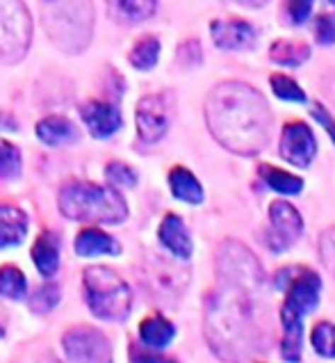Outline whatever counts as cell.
Segmentation results:
<instances>
[{
  "label": "cell",
  "mask_w": 335,
  "mask_h": 363,
  "mask_svg": "<svg viewBox=\"0 0 335 363\" xmlns=\"http://www.w3.org/2000/svg\"><path fill=\"white\" fill-rule=\"evenodd\" d=\"M217 269L219 288L208 299L205 336L219 359L239 363L258 350L254 304L263 284V272L254 254L237 242L222 245Z\"/></svg>",
  "instance_id": "cell-1"
},
{
  "label": "cell",
  "mask_w": 335,
  "mask_h": 363,
  "mask_svg": "<svg viewBox=\"0 0 335 363\" xmlns=\"http://www.w3.org/2000/svg\"><path fill=\"white\" fill-rule=\"evenodd\" d=\"M210 133L219 144L239 155L258 153L269 142V110L265 99L242 82H224L205 103Z\"/></svg>",
  "instance_id": "cell-2"
},
{
  "label": "cell",
  "mask_w": 335,
  "mask_h": 363,
  "mask_svg": "<svg viewBox=\"0 0 335 363\" xmlns=\"http://www.w3.org/2000/svg\"><path fill=\"white\" fill-rule=\"evenodd\" d=\"M59 211L69 220L101 224H119L128 217V206L117 190L82 181L69 183L62 188Z\"/></svg>",
  "instance_id": "cell-3"
},
{
  "label": "cell",
  "mask_w": 335,
  "mask_h": 363,
  "mask_svg": "<svg viewBox=\"0 0 335 363\" xmlns=\"http://www.w3.org/2000/svg\"><path fill=\"white\" fill-rule=\"evenodd\" d=\"M41 21L62 50L80 53L91 39L93 7L89 0H41Z\"/></svg>",
  "instance_id": "cell-4"
},
{
  "label": "cell",
  "mask_w": 335,
  "mask_h": 363,
  "mask_svg": "<svg viewBox=\"0 0 335 363\" xmlns=\"http://www.w3.org/2000/svg\"><path fill=\"white\" fill-rule=\"evenodd\" d=\"M85 297L91 313L101 320H123L132 306V293L123 279L110 267H87L85 269Z\"/></svg>",
  "instance_id": "cell-5"
},
{
  "label": "cell",
  "mask_w": 335,
  "mask_h": 363,
  "mask_svg": "<svg viewBox=\"0 0 335 363\" xmlns=\"http://www.w3.org/2000/svg\"><path fill=\"white\" fill-rule=\"evenodd\" d=\"M33 18L23 0H0V62L14 65L28 53Z\"/></svg>",
  "instance_id": "cell-6"
},
{
  "label": "cell",
  "mask_w": 335,
  "mask_h": 363,
  "mask_svg": "<svg viewBox=\"0 0 335 363\" xmlns=\"http://www.w3.org/2000/svg\"><path fill=\"white\" fill-rule=\"evenodd\" d=\"M278 288L288 290L285 304L280 308L285 313L303 318L319 304L322 279L312 269H299L297 274H292V269H288V272L283 269V272H278Z\"/></svg>",
  "instance_id": "cell-7"
},
{
  "label": "cell",
  "mask_w": 335,
  "mask_h": 363,
  "mask_svg": "<svg viewBox=\"0 0 335 363\" xmlns=\"http://www.w3.org/2000/svg\"><path fill=\"white\" fill-rule=\"evenodd\" d=\"M64 352L69 363H112L110 340L98 329L78 327L67 331Z\"/></svg>",
  "instance_id": "cell-8"
},
{
  "label": "cell",
  "mask_w": 335,
  "mask_h": 363,
  "mask_svg": "<svg viewBox=\"0 0 335 363\" xmlns=\"http://www.w3.org/2000/svg\"><path fill=\"white\" fill-rule=\"evenodd\" d=\"M269 220L271 231L267 235V242L274 252H285L295 245L303 233V220L297 213L295 206L288 201H274L269 206Z\"/></svg>",
  "instance_id": "cell-9"
},
{
  "label": "cell",
  "mask_w": 335,
  "mask_h": 363,
  "mask_svg": "<svg viewBox=\"0 0 335 363\" xmlns=\"http://www.w3.org/2000/svg\"><path fill=\"white\" fill-rule=\"evenodd\" d=\"M169 128V103L164 94L144 96L137 106V133L144 142H158Z\"/></svg>",
  "instance_id": "cell-10"
},
{
  "label": "cell",
  "mask_w": 335,
  "mask_h": 363,
  "mask_svg": "<svg viewBox=\"0 0 335 363\" xmlns=\"http://www.w3.org/2000/svg\"><path fill=\"white\" fill-rule=\"evenodd\" d=\"M280 153L288 162L295 167H308L317 153V142L312 130L306 123H288L283 128V140H280Z\"/></svg>",
  "instance_id": "cell-11"
},
{
  "label": "cell",
  "mask_w": 335,
  "mask_h": 363,
  "mask_svg": "<svg viewBox=\"0 0 335 363\" xmlns=\"http://www.w3.org/2000/svg\"><path fill=\"white\" fill-rule=\"evenodd\" d=\"M212 39L224 50H239L256 44V30L242 18H219L212 23Z\"/></svg>",
  "instance_id": "cell-12"
},
{
  "label": "cell",
  "mask_w": 335,
  "mask_h": 363,
  "mask_svg": "<svg viewBox=\"0 0 335 363\" xmlns=\"http://www.w3.org/2000/svg\"><path fill=\"white\" fill-rule=\"evenodd\" d=\"M80 115H82V121L87 123L89 133L98 140H106L121 128V115L112 103H101V101L85 103Z\"/></svg>",
  "instance_id": "cell-13"
},
{
  "label": "cell",
  "mask_w": 335,
  "mask_h": 363,
  "mask_svg": "<svg viewBox=\"0 0 335 363\" xmlns=\"http://www.w3.org/2000/svg\"><path fill=\"white\" fill-rule=\"evenodd\" d=\"M160 242L178 258L192 256V238L178 215H166L160 224Z\"/></svg>",
  "instance_id": "cell-14"
},
{
  "label": "cell",
  "mask_w": 335,
  "mask_h": 363,
  "mask_svg": "<svg viewBox=\"0 0 335 363\" xmlns=\"http://www.w3.org/2000/svg\"><path fill=\"white\" fill-rule=\"evenodd\" d=\"M28 233V217L14 206H0V249L23 242Z\"/></svg>",
  "instance_id": "cell-15"
},
{
  "label": "cell",
  "mask_w": 335,
  "mask_h": 363,
  "mask_svg": "<svg viewBox=\"0 0 335 363\" xmlns=\"http://www.w3.org/2000/svg\"><path fill=\"white\" fill-rule=\"evenodd\" d=\"M119 252H121L119 242L114 240L112 235L103 233L98 229H85L76 238V254L82 258H91V256H101V254L117 256Z\"/></svg>",
  "instance_id": "cell-16"
},
{
  "label": "cell",
  "mask_w": 335,
  "mask_h": 363,
  "mask_svg": "<svg viewBox=\"0 0 335 363\" xmlns=\"http://www.w3.org/2000/svg\"><path fill=\"white\" fill-rule=\"evenodd\" d=\"M37 138L48 144V147H62V144H71L80 138L78 128L64 117H48L37 123Z\"/></svg>",
  "instance_id": "cell-17"
},
{
  "label": "cell",
  "mask_w": 335,
  "mask_h": 363,
  "mask_svg": "<svg viewBox=\"0 0 335 363\" xmlns=\"http://www.w3.org/2000/svg\"><path fill=\"white\" fill-rule=\"evenodd\" d=\"M33 261L44 277H53L57 272V267H59V240L50 231H44L37 238V242L33 247Z\"/></svg>",
  "instance_id": "cell-18"
},
{
  "label": "cell",
  "mask_w": 335,
  "mask_h": 363,
  "mask_svg": "<svg viewBox=\"0 0 335 363\" xmlns=\"http://www.w3.org/2000/svg\"><path fill=\"white\" fill-rule=\"evenodd\" d=\"M174 336H176L174 325L162 315H151L140 325V338H142V343L146 347L162 350V347H166L171 343Z\"/></svg>",
  "instance_id": "cell-19"
},
{
  "label": "cell",
  "mask_w": 335,
  "mask_h": 363,
  "mask_svg": "<svg viewBox=\"0 0 335 363\" xmlns=\"http://www.w3.org/2000/svg\"><path fill=\"white\" fill-rule=\"evenodd\" d=\"M283 323V359L297 363L301 359V343H303V325L299 315H292L280 311Z\"/></svg>",
  "instance_id": "cell-20"
},
{
  "label": "cell",
  "mask_w": 335,
  "mask_h": 363,
  "mask_svg": "<svg viewBox=\"0 0 335 363\" xmlns=\"http://www.w3.org/2000/svg\"><path fill=\"white\" fill-rule=\"evenodd\" d=\"M169 185L176 199L187 201V203H201L203 201V188L201 183L194 179L192 172H187L185 167H176L169 174Z\"/></svg>",
  "instance_id": "cell-21"
},
{
  "label": "cell",
  "mask_w": 335,
  "mask_h": 363,
  "mask_svg": "<svg viewBox=\"0 0 335 363\" xmlns=\"http://www.w3.org/2000/svg\"><path fill=\"white\" fill-rule=\"evenodd\" d=\"M269 55L274 62L278 65H285V67H299L303 65V60H308L310 50L306 44H299V41H276L274 46H271Z\"/></svg>",
  "instance_id": "cell-22"
},
{
  "label": "cell",
  "mask_w": 335,
  "mask_h": 363,
  "mask_svg": "<svg viewBox=\"0 0 335 363\" xmlns=\"http://www.w3.org/2000/svg\"><path fill=\"white\" fill-rule=\"evenodd\" d=\"M260 174H263V179L267 181V185L271 190H276L280 194H299L303 190V181L297 179V176H292L288 172H280L276 167H260Z\"/></svg>",
  "instance_id": "cell-23"
},
{
  "label": "cell",
  "mask_w": 335,
  "mask_h": 363,
  "mask_svg": "<svg viewBox=\"0 0 335 363\" xmlns=\"http://www.w3.org/2000/svg\"><path fill=\"white\" fill-rule=\"evenodd\" d=\"M160 57V41L155 37H142L137 44H135L132 53H130V62L135 69L140 71H149L155 67V62Z\"/></svg>",
  "instance_id": "cell-24"
},
{
  "label": "cell",
  "mask_w": 335,
  "mask_h": 363,
  "mask_svg": "<svg viewBox=\"0 0 335 363\" xmlns=\"http://www.w3.org/2000/svg\"><path fill=\"white\" fill-rule=\"evenodd\" d=\"M25 288H28V281L18 267L14 265L0 267V295L9 299H21V297H25Z\"/></svg>",
  "instance_id": "cell-25"
},
{
  "label": "cell",
  "mask_w": 335,
  "mask_h": 363,
  "mask_svg": "<svg viewBox=\"0 0 335 363\" xmlns=\"http://www.w3.org/2000/svg\"><path fill=\"white\" fill-rule=\"evenodd\" d=\"M312 347L324 359H335V325L319 323L310 334Z\"/></svg>",
  "instance_id": "cell-26"
},
{
  "label": "cell",
  "mask_w": 335,
  "mask_h": 363,
  "mask_svg": "<svg viewBox=\"0 0 335 363\" xmlns=\"http://www.w3.org/2000/svg\"><path fill=\"white\" fill-rule=\"evenodd\" d=\"M271 89L274 94L283 101H295V103H306V91H303L295 80L285 76H271Z\"/></svg>",
  "instance_id": "cell-27"
},
{
  "label": "cell",
  "mask_w": 335,
  "mask_h": 363,
  "mask_svg": "<svg viewBox=\"0 0 335 363\" xmlns=\"http://www.w3.org/2000/svg\"><path fill=\"white\" fill-rule=\"evenodd\" d=\"M21 172V151L12 142L0 140V174L7 179H14Z\"/></svg>",
  "instance_id": "cell-28"
},
{
  "label": "cell",
  "mask_w": 335,
  "mask_h": 363,
  "mask_svg": "<svg viewBox=\"0 0 335 363\" xmlns=\"http://www.w3.org/2000/svg\"><path fill=\"white\" fill-rule=\"evenodd\" d=\"M117 5L128 21H144L155 12L158 0H117Z\"/></svg>",
  "instance_id": "cell-29"
},
{
  "label": "cell",
  "mask_w": 335,
  "mask_h": 363,
  "mask_svg": "<svg viewBox=\"0 0 335 363\" xmlns=\"http://www.w3.org/2000/svg\"><path fill=\"white\" fill-rule=\"evenodd\" d=\"M106 174L114 185H123V188H132V185L137 183V174L125 162H110Z\"/></svg>",
  "instance_id": "cell-30"
},
{
  "label": "cell",
  "mask_w": 335,
  "mask_h": 363,
  "mask_svg": "<svg viewBox=\"0 0 335 363\" xmlns=\"http://www.w3.org/2000/svg\"><path fill=\"white\" fill-rule=\"evenodd\" d=\"M319 252H322V261L327 263L331 269V274L335 277V229L327 231L319 240Z\"/></svg>",
  "instance_id": "cell-31"
},
{
  "label": "cell",
  "mask_w": 335,
  "mask_h": 363,
  "mask_svg": "<svg viewBox=\"0 0 335 363\" xmlns=\"http://www.w3.org/2000/svg\"><path fill=\"white\" fill-rule=\"evenodd\" d=\"M57 302H59V290L55 286H44L33 299V306L39 311H50Z\"/></svg>",
  "instance_id": "cell-32"
},
{
  "label": "cell",
  "mask_w": 335,
  "mask_h": 363,
  "mask_svg": "<svg viewBox=\"0 0 335 363\" xmlns=\"http://www.w3.org/2000/svg\"><path fill=\"white\" fill-rule=\"evenodd\" d=\"M285 7H288V14L292 18V23H303V21L310 16L312 0H288Z\"/></svg>",
  "instance_id": "cell-33"
},
{
  "label": "cell",
  "mask_w": 335,
  "mask_h": 363,
  "mask_svg": "<svg viewBox=\"0 0 335 363\" xmlns=\"http://www.w3.org/2000/svg\"><path fill=\"white\" fill-rule=\"evenodd\" d=\"M317 41L324 46L335 44V21L331 16H322L317 21Z\"/></svg>",
  "instance_id": "cell-34"
},
{
  "label": "cell",
  "mask_w": 335,
  "mask_h": 363,
  "mask_svg": "<svg viewBox=\"0 0 335 363\" xmlns=\"http://www.w3.org/2000/svg\"><path fill=\"white\" fill-rule=\"evenodd\" d=\"M132 363H176L171 359H166L162 354H155V352H146V350H132Z\"/></svg>",
  "instance_id": "cell-35"
},
{
  "label": "cell",
  "mask_w": 335,
  "mask_h": 363,
  "mask_svg": "<svg viewBox=\"0 0 335 363\" xmlns=\"http://www.w3.org/2000/svg\"><path fill=\"white\" fill-rule=\"evenodd\" d=\"M312 115H315V119L322 123V126H327L329 128V133H331V138H333V142H335V121L329 117V112L324 110V108H312Z\"/></svg>",
  "instance_id": "cell-36"
},
{
  "label": "cell",
  "mask_w": 335,
  "mask_h": 363,
  "mask_svg": "<svg viewBox=\"0 0 335 363\" xmlns=\"http://www.w3.org/2000/svg\"><path fill=\"white\" fill-rule=\"evenodd\" d=\"M16 128V123L9 119L7 115H3V112H0V130H14Z\"/></svg>",
  "instance_id": "cell-37"
},
{
  "label": "cell",
  "mask_w": 335,
  "mask_h": 363,
  "mask_svg": "<svg viewBox=\"0 0 335 363\" xmlns=\"http://www.w3.org/2000/svg\"><path fill=\"white\" fill-rule=\"evenodd\" d=\"M237 3H242V5H249V7H260V5H265L267 0H237Z\"/></svg>",
  "instance_id": "cell-38"
},
{
  "label": "cell",
  "mask_w": 335,
  "mask_h": 363,
  "mask_svg": "<svg viewBox=\"0 0 335 363\" xmlns=\"http://www.w3.org/2000/svg\"><path fill=\"white\" fill-rule=\"evenodd\" d=\"M5 334V329H3V325H0V336H3Z\"/></svg>",
  "instance_id": "cell-39"
},
{
  "label": "cell",
  "mask_w": 335,
  "mask_h": 363,
  "mask_svg": "<svg viewBox=\"0 0 335 363\" xmlns=\"http://www.w3.org/2000/svg\"><path fill=\"white\" fill-rule=\"evenodd\" d=\"M331 3H333V5H335V0H331Z\"/></svg>",
  "instance_id": "cell-40"
}]
</instances>
